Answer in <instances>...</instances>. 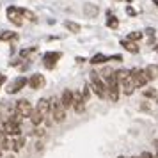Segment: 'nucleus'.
Instances as JSON below:
<instances>
[{
  "label": "nucleus",
  "mask_w": 158,
  "mask_h": 158,
  "mask_svg": "<svg viewBox=\"0 0 158 158\" xmlns=\"http://www.w3.org/2000/svg\"><path fill=\"white\" fill-rule=\"evenodd\" d=\"M153 4H156V7H158V0H153Z\"/></svg>",
  "instance_id": "32"
},
{
  "label": "nucleus",
  "mask_w": 158,
  "mask_h": 158,
  "mask_svg": "<svg viewBox=\"0 0 158 158\" xmlns=\"http://www.w3.org/2000/svg\"><path fill=\"white\" fill-rule=\"evenodd\" d=\"M36 112H39L43 117H46V115H48V112H50V103H48V100H46V98H41V100L37 101Z\"/></svg>",
  "instance_id": "13"
},
{
  "label": "nucleus",
  "mask_w": 158,
  "mask_h": 158,
  "mask_svg": "<svg viewBox=\"0 0 158 158\" xmlns=\"http://www.w3.org/2000/svg\"><path fill=\"white\" fill-rule=\"evenodd\" d=\"M146 34H148V36H153V37H155V29H146Z\"/></svg>",
  "instance_id": "30"
},
{
  "label": "nucleus",
  "mask_w": 158,
  "mask_h": 158,
  "mask_svg": "<svg viewBox=\"0 0 158 158\" xmlns=\"http://www.w3.org/2000/svg\"><path fill=\"white\" fill-rule=\"evenodd\" d=\"M140 158H155V156H153L151 153H148V151H144L142 155H140Z\"/></svg>",
  "instance_id": "29"
},
{
  "label": "nucleus",
  "mask_w": 158,
  "mask_h": 158,
  "mask_svg": "<svg viewBox=\"0 0 158 158\" xmlns=\"http://www.w3.org/2000/svg\"><path fill=\"white\" fill-rule=\"evenodd\" d=\"M7 18H9V22L15 23L16 27H22L23 25V16H22L20 7H15V6L7 7Z\"/></svg>",
  "instance_id": "8"
},
{
  "label": "nucleus",
  "mask_w": 158,
  "mask_h": 158,
  "mask_svg": "<svg viewBox=\"0 0 158 158\" xmlns=\"http://www.w3.org/2000/svg\"><path fill=\"white\" fill-rule=\"evenodd\" d=\"M84 103H85V100L82 98V93H73V105L71 107L75 108L77 114H82V112L85 110V105H84Z\"/></svg>",
  "instance_id": "11"
},
{
  "label": "nucleus",
  "mask_w": 158,
  "mask_h": 158,
  "mask_svg": "<svg viewBox=\"0 0 158 158\" xmlns=\"http://www.w3.org/2000/svg\"><path fill=\"white\" fill-rule=\"evenodd\" d=\"M66 29L71 30V32H80V25L75 22H66Z\"/></svg>",
  "instance_id": "24"
},
{
  "label": "nucleus",
  "mask_w": 158,
  "mask_h": 158,
  "mask_svg": "<svg viewBox=\"0 0 158 158\" xmlns=\"http://www.w3.org/2000/svg\"><path fill=\"white\" fill-rule=\"evenodd\" d=\"M133 158H140V156H133Z\"/></svg>",
  "instance_id": "38"
},
{
  "label": "nucleus",
  "mask_w": 158,
  "mask_h": 158,
  "mask_svg": "<svg viewBox=\"0 0 158 158\" xmlns=\"http://www.w3.org/2000/svg\"><path fill=\"white\" fill-rule=\"evenodd\" d=\"M115 80H117V85L121 87V91L126 96H131L133 91H135V85L130 78V69H119L115 73Z\"/></svg>",
  "instance_id": "2"
},
{
  "label": "nucleus",
  "mask_w": 158,
  "mask_h": 158,
  "mask_svg": "<svg viewBox=\"0 0 158 158\" xmlns=\"http://www.w3.org/2000/svg\"><path fill=\"white\" fill-rule=\"evenodd\" d=\"M126 13H128L130 16H135V15H137V11H135L133 7H126Z\"/></svg>",
  "instance_id": "28"
},
{
  "label": "nucleus",
  "mask_w": 158,
  "mask_h": 158,
  "mask_svg": "<svg viewBox=\"0 0 158 158\" xmlns=\"http://www.w3.org/2000/svg\"><path fill=\"white\" fill-rule=\"evenodd\" d=\"M20 11H22L23 18H27V20H30V22H36V15H34L32 11H29V9H20Z\"/></svg>",
  "instance_id": "23"
},
{
  "label": "nucleus",
  "mask_w": 158,
  "mask_h": 158,
  "mask_svg": "<svg viewBox=\"0 0 158 158\" xmlns=\"http://www.w3.org/2000/svg\"><path fill=\"white\" fill-rule=\"evenodd\" d=\"M4 82H6V77H4V75H0V87L4 85Z\"/></svg>",
  "instance_id": "31"
},
{
  "label": "nucleus",
  "mask_w": 158,
  "mask_h": 158,
  "mask_svg": "<svg viewBox=\"0 0 158 158\" xmlns=\"http://www.w3.org/2000/svg\"><path fill=\"white\" fill-rule=\"evenodd\" d=\"M107 60H115V62H121L123 57L121 55H110V57H107V55H103V53H96V55H93V59H91V64H103V62H107Z\"/></svg>",
  "instance_id": "10"
},
{
  "label": "nucleus",
  "mask_w": 158,
  "mask_h": 158,
  "mask_svg": "<svg viewBox=\"0 0 158 158\" xmlns=\"http://www.w3.org/2000/svg\"><path fill=\"white\" fill-rule=\"evenodd\" d=\"M44 121V117L39 112H36V110H32V114H30V123L34 124V126H37V124H41V123Z\"/></svg>",
  "instance_id": "19"
},
{
  "label": "nucleus",
  "mask_w": 158,
  "mask_h": 158,
  "mask_svg": "<svg viewBox=\"0 0 158 158\" xmlns=\"http://www.w3.org/2000/svg\"><path fill=\"white\" fill-rule=\"evenodd\" d=\"M100 75L101 80H105L103 84L107 87V98H110L112 101H117L119 100V85H117V80H115V71L110 69V68H105Z\"/></svg>",
  "instance_id": "1"
},
{
  "label": "nucleus",
  "mask_w": 158,
  "mask_h": 158,
  "mask_svg": "<svg viewBox=\"0 0 158 158\" xmlns=\"http://www.w3.org/2000/svg\"><path fill=\"white\" fill-rule=\"evenodd\" d=\"M144 96H146V98H153V100H155V98L158 96V93L155 91V89H146V91H144Z\"/></svg>",
  "instance_id": "26"
},
{
  "label": "nucleus",
  "mask_w": 158,
  "mask_h": 158,
  "mask_svg": "<svg viewBox=\"0 0 158 158\" xmlns=\"http://www.w3.org/2000/svg\"><path fill=\"white\" fill-rule=\"evenodd\" d=\"M155 48H156V52H158V44H156V46H155Z\"/></svg>",
  "instance_id": "33"
},
{
  "label": "nucleus",
  "mask_w": 158,
  "mask_h": 158,
  "mask_svg": "<svg viewBox=\"0 0 158 158\" xmlns=\"http://www.w3.org/2000/svg\"><path fill=\"white\" fill-rule=\"evenodd\" d=\"M142 39V32H131L128 36V41H131V43H135V41H140Z\"/></svg>",
  "instance_id": "25"
},
{
  "label": "nucleus",
  "mask_w": 158,
  "mask_h": 158,
  "mask_svg": "<svg viewBox=\"0 0 158 158\" xmlns=\"http://www.w3.org/2000/svg\"><path fill=\"white\" fill-rule=\"evenodd\" d=\"M117 158H124V156H117Z\"/></svg>",
  "instance_id": "37"
},
{
  "label": "nucleus",
  "mask_w": 158,
  "mask_h": 158,
  "mask_svg": "<svg viewBox=\"0 0 158 158\" xmlns=\"http://www.w3.org/2000/svg\"><path fill=\"white\" fill-rule=\"evenodd\" d=\"M130 78H131V82H133V85L135 87H144L148 82H149L146 71L140 69V68H133V69H130Z\"/></svg>",
  "instance_id": "5"
},
{
  "label": "nucleus",
  "mask_w": 158,
  "mask_h": 158,
  "mask_svg": "<svg viewBox=\"0 0 158 158\" xmlns=\"http://www.w3.org/2000/svg\"><path fill=\"white\" fill-rule=\"evenodd\" d=\"M62 57L60 55V52H46L43 55V64H44V68H48V69H53L55 66H57V62H59V59Z\"/></svg>",
  "instance_id": "7"
},
{
  "label": "nucleus",
  "mask_w": 158,
  "mask_h": 158,
  "mask_svg": "<svg viewBox=\"0 0 158 158\" xmlns=\"http://www.w3.org/2000/svg\"><path fill=\"white\" fill-rule=\"evenodd\" d=\"M107 16H108V20H107V27H110V29H117V27H119V20H117V18H115V16L112 15L110 11L107 13Z\"/></svg>",
  "instance_id": "20"
},
{
  "label": "nucleus",
  "mask_w": 158,
  "mask_h": 158,
  "mask_svg": "<svg viewBox=\"0 0 158 158\" xmlns=\"http://www.w3.org/2000/svg\"><path fill=\"white\" fill-rule=\"evenodd\" d=\"M48 103H50V112L48 114L53 117L55 123H62L66 119V108L62 107L60 100L59 98H52V100H48Z\"/></svg>",
  "instance_id": "3"
},
{
  "label": "nucleus",
  "mask_w": 158,
  "mask_h": 158,
  "mask_svg": "<svg viewBox=\"0 0 158 158\" xmlns=\"http://www.w3.org/2000/svg\"><path fill=\"white\" fill-rule=\"evenodd\" d=\"M23 144H25V139H23V137H18V139L13 140V146H11V148H13L15 151H20L23 148Z\"/></svg>",
  "instance_id": "21"
},
{
  "label": "nucleus",
  "mask_w": 158,
  "mask_h": 158,
  "mask_svg": "<svg viewBox=\"0 0 158 158\" xmlns=\"http://www.w3.org/2000/svg\"><path fill=\"white\" fill-rule=\"evenodd\" d=\"M121 46H123L126 52H130V53H139V46H137L135 43L128 41V39H123V41H121Z\"/></svg>",
  "instance_id": "15"
},
{
  "label": "nucleus",
  "mask_w": 158,
  "mask_h": 158,
  "mask_svg": "<svg viewBox=\"0 0 158 158\" xmlns=\"http://www.w3.org/2000/svg\"><path fill=\"white\" fill-rule=\"evenodd\" d=\"M7 158H15V156H7Z\"/></svg>",
  "instance_id": "36"
},
{
  "label": "nucleus",
  "mask_w": 158,
  "mask_h": 158,
  "mask_svg": "<svg viewBox=\"0 0 158 158\" xmlns=\"http://www.w3.org/2000/svg\"><path fill=\"white\" fill-rule=\"evenodd\" d=\"M27 82H29V80L25 78V77H18V78H15V80H13V82H11V84L7 85V93H9V94L20 93L23 87L27 85Z\"/></svg>",
  "instance_id": "9"
},
{
  "label": "nucleus",
  "mask_w": 158,
  "mask_h": 158,
  "mask_svg": "<svg viewBox=\"0 0 158 158\" xmlns=\"http://www.w3.org/2000/svg\"><path fill=\"white\" fill-rule=\"evenodd\" d=\"M60 103H62V107H64V108L71 107V105H73V91L66 89L64 93H62V96H60Z\"/></svg>",
  "instance_id": "14"
},
{
  "label": "nucleus",
  "mask_w": 158,
  "mask_h": 158,
  "mask_svg": "<svg viewBox=\"0 0 158 158\" xmlns=\"http://www.w3.org/2000/svg\"><path fill=\"white\" fill-rule=\"evenodd\" d=\"M91 87H93V93L100 98H107V87L103 84V80L100 78V75L96 71L91 73Z\"/></svg>",
  "instance_id": "4"
},
{
  "label": "nucleus",
  "mask_w": 158,
  "mask_h": 158,
  "mask_svg": "<svg viewBox=\"0 0 158 158\" xmlns=\"http://www.w3.org/2000/svg\"><path fill=\"white\" fill-rule=\"evenodd\" d=\"M34 135H36V137H43L44 135V130L43 128H36V130H34Z\"/></svg>",
  "instance_id": "27"
},
{
  "label": "nucleus",
  "mask_w": 158,
  "mask_h": 158,
  "mask_svg": "<svg viewBox=\"0 0 158 158\" xmlns=\"http://www.w3.org/2000/svg\"><path fill=\"white\" fill-rule=\"evenodd\" d=\"M2 137H4V135H2V133H0V139H2Z\"/></svg>",
  "instance_id": "35"
},
{
  "label": "nucleus",
  "mask_w": 158,
  "mask_h": 158,
  "mask_svg": "<svg viewBox=\"0 0 158 158\" xmlns=\"http://www.w3.org/2000/svg\"><path fill=\"white\" fill-rule=\"evenodd\" d=\"M27 84H29L32 89H41V87H44L46 80H44L43 75H39V73H37V75H32V77H30V80L27 82Z\"/></svg>",
  "instance_id": "12"
},
{
  "label": "nucleus",
  "mask_w": 158,
  "mask_h": 158,
  "mask_svg": "<svg viewBox=\"0 0 158 158\" xmlns=\"http://www.w3.org/2000/svg\"><path fill=\"white\" fill-rule=\"evenodd\" d=\"M146 75H148V78L149 80H153V78H158V66L156 64H151V66H148L146 69Z\"/></svg>",
  "instance_id": "17"
},
{
  "label": "nucleus",
  "mask_w": 158,
  "mask_h": 158,
  "mask_svg": "<svg viewBox=\"0 0 158 158\" xmlns=\"http://www.w3.org/2000/svg\"><path fill=\"white\" fill-rule=\"evenodd\" d=\"M84 13H85L87 18H94V16L98 15V7L93 6V4H85L84 6Z\"/></svg>",
  "instance_id": "18"
},
{
  "label": "nucleus",
  "mask_w": 158,
  "mask_h": 158,
  "mask_svg": "<svg viewBox=\"0 0 158 158\" xmlns=\"http://www.w3.org/2000/svg\"><path fill=\"white\" fill-rule=\"evenodd\" d=\"M32 103H30L29 100H20L16 101V112L15 114H18L20 117H30V114H32Z\"/></svg>",
  "instance_id": "6"
},
{
  "label": "nucleus",
  "mask_w": 158,
  "mask_h": 158,
  "mask_svg": "<svg viewBox=\"0 0 158 158\" xmlns=\"http://www.w3.org/2000/svg\"><path fill=\"white\" fill-rule=\"evenodd\" d=\"M155 158H158V153H156V155H155Z\"/></svg>",
  "instance_id": "34"
},
{
  "label": "nucleus",
  "mask_w": 158,
  "mask_h": 158,
  "mask_svg": "<svg viewBox=\"0 0 158 158\" xmlns=\"http://www.w3.org/2000/svg\"><path fill=\"white\" fill-rule=\"evenodd\" d=\"M16 34L15 32H11V30H4L2 34H0V41H11V39H15Z\"/></svg>",
  "instance_id": "22"
},
{
  "label": "nucleus",
  "mask_w": 158,
  "mask_h": 158,
  "mask_svg": "<svg viewBox=\"0 0 158 158\" xmlns=\"http://www.w3.org/2000/svg\"><path fill=\"white\" fill-rule=\"evenodd\" d=\"M36 53H37V48L36 46H30V48H23V50L20 52V57L22 59H32Z\"/></svg>",
  "instance_id": "16"
}]
</instances>
